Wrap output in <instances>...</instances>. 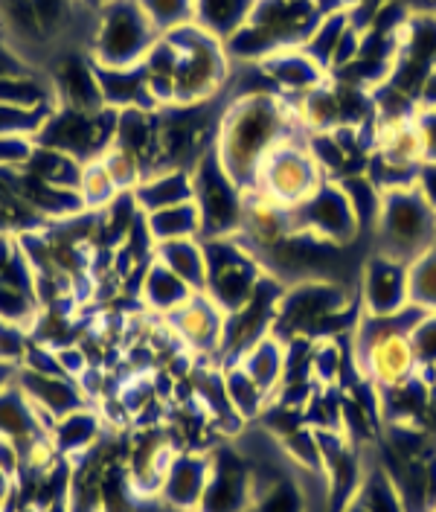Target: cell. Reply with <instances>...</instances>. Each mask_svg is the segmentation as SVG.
Wrapping results in <instances>:
<instances>
[{
	"label": "cell",
	"instance_id": "6da1fadb",
	"mask_svg": "<svg viewBox=\"0 0 436 512\" xmlns=\"http://www.w3.org/2000/svg\"><path fill=\"white\" fill-rule=\"evenodd\" d=\"M297 134H309L300 123L297 99L282 94L230 96L218 120L216 155L230 178L248 192L262 160Z\"/></svg>",
	"mask_w": 436,
	"mask_h": 512
},
{
	"label": "cell",
	"instance_id": "7a4b0ae2",
	"mask_svg": "<svg viewBox=\"0 0 436 512\" xmlns=\"http://www.w3.org/2000/svg\"><path fill=\"white\" fill-rule=\"evenodd\" d=\"M364 318L361 297H352L343 280H303L285 288L274 332L282 344L294 338H338L352 335Z\"/></svg>",
	"mask_w": 436,
	"mask_h": 512
},
{
	"label": "cell",
	"instance_id": "3957f363",
	"mask_svg": "<svg viewBox=\"0 0 436 512\" xmlns=\"http://www.w3.org/2000/svg\"><path fill=\"white\" fill-rule=\"evenodd\" d=\"M323 15L317 0H256L250 21L224 50L233 64L265 62L277 50L303 47Z\"/></svg>",
	"mask_w": 436,
	"mask_h": 512
},
{
	"label": "cell",
	"instance_id": "277c9868",
	"mask_svg": "<svg viewBox=\"0 0 436 512\" xmlns=\"http://www.w3.org/2000/svg\"><path fill=\"white\" fill-rule=\"evenodd\" d=\"M373 254L413 262L436 245V210L416 187L381 192Z\"/></svg>",
	"mask_w": 436,
	"mask_h": 512
},
{
	"label": "cell",
	"instance_id": "5b68a950",
	"mask_svg": "<svg viewBox=\"0 0 436 512\" xmlns=\"http://www.w3.org/2000/svg\"><path fill=\"white\" fill-rule=\"evenodd\" d=\"M172 35L178 47V73H175V105H198L213 102L227 91L233 62L224 50V44L210 32L189 24Z\"/></svg>",
	"mask_w": 436,
	"mask_h": 512
},
{
	"label": "cell",
	"instance_id": "8992f818",
	"mask_svg": "<svg viewBox=\"0 0 436 512\" xmlns=\"http://www.w3.org/2000/svg\"><path fill=\"white\" fill-rule=\"evenodd\" d=\"M201 242H204V256H207L204 294L224 315H230L248 303L259 280L265 277V268L242 236H218V239H201Z\"/></svg>",
	"mask_w": 436,
	"mask_h": 512
},
{
	"label": "cell",
	"instance_id": "52a82bcc",
	"mask_svg": "<svg viewBox=\"0 0 436 512\" xmlns=\"http://www.w3.org/2000/svg\"><path fill=\"white\" fill-rule=\"evenodd\" d=\"M195 207L201 216V239L239 236L248 210V192L221 166L216 149H210L192 169Z\"/></svg>",
	"mask_w": 436,
	"mask_h": 512
},
{
	"label": "cell",
	"instance_id": "ba28073f",
	"mask_svg": "<svg viewBox=\"0 0 436 512\" xmlns=\"http://www.w3.org/2000/svg\"><path fill=\"white\" fill-rule=\"evenodd\" d=\"M309 134H297L282 140L280 146L262 160L256 181L248 192H256L280 207H297L312 195L323 181V169L314 160L312 149L306 143Z\"/></svg>",
	"mask_w": 436,
	"mask_h": 512
},
{
	"label": "cell",
	"instance_id": "9c48e42d",
	"mask_svg": "<svg viewBox=\"0 0 436 512\" xmlns=\"http://www.w3.org/2000/svg\"><path fill=\"white\" fill-rule=\"evenodd\" d=\"M157 38L160 32L137 0H111L99 9L91 56L102 67H134L146 59Z\"/></svg>",
	"mask_w": 436,
	"mask_h": 512
},
{
	"label": "cell",
	"instance_id": "30bf717a",
	"mask_svg": "<svg viewBox=\"0 0 436 512\" xmlns=\"http://www.w3.org/2000/svg\"><path fill=\"white\" fill-rule=\"evenodd\" d=\"M117 117H120V111H111V108L79 111V108L56 105L44 128L38 131L35 143L59 149L70 158L82 160V163H91L111 149L114 131H117Z\"/></svg>",
	"mask_w": 436,
	"mask_h": 512
},
{
	"label": "cell",
	"instance_id": "8fae6325",
	"mask_svg": "<svg viewBox=\"0 0 436 512\" xmlns=\"http://www.w3.org/2000/svg\"><path fill=\"white\" fill-rule=\"evenodd\" d=\"M207 454L210 475L198 512H250L256 498V463L230 443L207 448Z\"/></svg>",
	"mask_w": 436,
	"mask_h": 512
},
{
	"label": "cell",
	"instance_id": "7c38bea8",
	"mask_svg": "<svg viewBox=\"0 0 436 512\" xmlns=\"http://www.w3.org/2000/svg\"><path fill=\"white\" fill-rule=\"evenodd\" d=\"M294 210V227L303 233H312L317 239L346 248L361 236V216L352 204V198L346 195L338 181H323L317 190Z\"/></svg>",
	"mask_w": 436,
	"mask_h": 512
},
{
	"label": "cell",
	"instance_id": "4fadbf2b",
	"mask_svg": "<svg viewBox=\"0 0 436 512\" xmlns=\"http://www.w3.org/2000/svg\"><path fill=\"white\" fill-rule=\"evenodd\" d=\"M285 283L265 274L259 280L256 291L250 294V300L230 312L224 320V347H221V358H218V367H227V364H236L245 352L259 344L262 338H268L274 332V320L280 312V300L285 294Z\"/></svg>",
	"mask_w": 436,
	"mask_h": 512
},
{
	"label": "cell",
	"instance_id": "5bb4252c",
	"mask_svg": "<svg viewBox=\"0 0 436 512\" xmlns=\"http://www.w3.org/2000/svg\"><path fill=\"white\" fill-rule=\"evenodd\" d=\"M160 320L166 323L172 338L192 358L218 364L221 347H224V320H227V315L218 309L204 291H195L181 309H175L172 315H166V318Z\"/></svg>",
	"mask_w": 436,
	"mask_h": 512
},
{
	"label": "cell",
	"instance_id": "9a60e30c",
	"mask_svg": "<svg viewBox=\"0 0 436 512\" xmlns=\"http://www.w3.org/2000/svg\"><path fill=\"white\" fill-rule=\"evenodd\" d=\"M317 446H320V475L326 478L329 492V512H343L361 489L364 480V460L361 448L349 443L341 431H317Z\"/></svg>",
	"mask_w": 436,
	"mask_h": 512
},
{
	"label": "cell",
	"instance_id": "2e32d148",
	"mask_svg": "<svg viewBox=\"0 0 436 512\" xmlns=\"http://www.w3.org/2000/svg\"><path fill=\"white\" fill-rule=\"evenodd\" d=\"M210 475V454L198 448H178L163 472L157 501L172 512H198Z\"/></svg>",
	"mask_w": 436,
	"mask_h": 512
},
{
	"label": "cell",
	"instance_id": "e0dca14e",
	"mask_svg": "<svg viewBox=\"0 0 436 512\" xmlns=\"http://www.w3.org/2000/svg\"><path fill=\"white\" fill-rule=\"evenodd\" d=\"M407 265L402 259L373 254L361 268V306L367 315H396L410 306Z\"/></svg>",
	"mask_w": 436,
	"mask_h": 512
},
{
	"label": "cell",
	"instance_id": "ac0fdd59",
	"mask_svg": "<svg viewBox=\"0 0 436 512\" xmlns=\"http://www.w3.org/2000/svg\"><path fill=\"white\" fill-rule=\"evenodd\" d=\"M18 387L24 390V396L35 405V411L41 414L47 431H53V425L62 416L73 414L79 408H88L91 399L82 393V387L70 376H53V373H35L27 367H18Z\"/></svg>",
	"mask_w": 436,
	"mask_h": 512
},
{
	"label": "cell",
	"instance_id": "d6986e66",
	"mask_svg": "<svg viewBox=\"0 0 436 512\" xmlns=\"http://www.w3.org/2000/svg\"><path fill=\"white\" fill-rule=\"evenodd\" d=\"M50 85L56 94V105L64 108H79V111H99L105 108L102 91H99V76H96L94 56L82 53H67L53 64Z\"/></svg>",
	"mask_w": 436,
	"mask_h": 512
},
{
	"label": "cell",
	"instance_id": "ffe728a7",
	"mask_svg": "<svg viewBox=\"0 0 436 512\" xmlns=\"http://www.w3.org/2000/svg\"><path fill=\"white\" fill-rule=\"evenodd\" d=\"M12 187L21 195V201L35 210L47 224H62L88 213L85 201L79 190H64V187H53L44 184L41 178H35L27 166H15L12 169Z\"/></svg>",
	"mask_w": 436,
	"mask_h": 512
},
{
	"label": "cell",
	"instance_id": "44dd1931",
	"mask_svg": "<svg viewBox=\"0 0 436 512\" xmlns=\"http://www.w3.org/2000/svg\"><path fill=\"white\" fill-rule=\"evenodd\" d=\"M434 384L436 370H419L416 376H410L405 382L378 387L381 428L384 425H419L422 428Z\"/></svg>",
	"mask_w": 436,
	"mask_h": 512
},
{
	"label": "cell",
	"instance_id": "7402d4cb",
	"mask_svg": "<svg viewBox=\"0 0 436 512\" xmlns=\"http://www.w3.org/2000/svg\"><path fill=\"white\" fill-rule=\"evenodd\" d=\"M0 440L12 443L21 457L35 443L50 440V431H47L44 419L35 411L30 399L24 396V390L18 387V379H15V384L0 390Z\"/></svg>",
	"mask_w": 436,
	"mask_h": 512
},
{
	"label": "cell",
	"instance_id": "603a6c76",
	"mask_svg": "<svg viewBox=\"0 0 436 512\" xmlns=\"http://www.w3.org/2000/svg\"><path fill=\"white\" fill-rule=\"evenodd\" d=\"M265 67V73L271 76V82L277 85V91L288 99H300L309 91H314L317 85H323L332 73L323 70L320 64L314 62L312 56L303 47H288V50H277L274 56H268L265 62H259Z\"/></svg>",
	"mask_w": 436,
	"mask_h": 512
},
{
	"label": "cell",
	"instance_id": "cb8c5ba5",
	"mask_svg": "<svg viewBox=\"0 0 436 512\" xmlns=\"http://www.w3.org/2000/svg\"><path fill=\"white\" fill-rule=\"evenodd\" d=\"M96 76H99V91H102L105 108H111V111H131V108L157 111L155 96L149 91V82H146V73L140 64H134V67L96 64Z\"/></svg>",
	"mask_w": 436,
	"mask_h": 512
},
{
	"label": "cell",
	"instance_id": "d4e9b609",
	"mask_svg": "<svg viewBox=\"0 0 436 512\" xmlns=\"http://www.w3.org/2000/svg\"><path fill=\"white\" fill-rule=\"evenodd\" d=\"M117 149L128 152L131 158L143 166L146 175H152L160 169V143H157V111H120L117 117V131H114V143Z\"/></svg>",
	"mask_w": 436,
	"mask_h": 512
},
{
	"label": "cell",
	"instance_id": "484cf974",
	"mask_svg": "<svg viewBox=\"0 0 436 512\" xmlns=\"http://www.w3.org/2000/svg\"><path fill=\"white\" fill-rule=\"evenodd\" d=\"M102 437H105V416L96 405L62 416L50 431V440L64 460L85 457L88 451H94L102 443Z\"/></svg>",
	"mask_w": 436,
	"mask_h": 512
},
{
	"label": "cell",
	"instance_id": "4316f807",
	"mask_svg": "<svg viewBox=\"0 0 436 512\" xmlns=\"http://www.w3.org/2000/svg\"><path fill=\"white\" fill-rule=\"evenodd\" d=\"M134 201L143 216L178 207V204H189V201H195L192 172L189 169H157L137 184Z\"/></svg>",
	"mask_w": 436,
	"mask_h": 512
},
{
	"label": "cell",
	"instance_id": "83f0119b",
	"mask_svg": "<svg viewBox=\"0 0 436 512\" xmlns=\"http://www.w3.org/2000/svg\"><path fill=\"white\" fill-rule=\"evenodd\" d=\"M192 294L195 291L178 274H172L163 262H157V259L149 262V268L143 271L140 286H137V300L157 318H166L175 309H181Z\"/></svg>",
	"mask_w": 436,
	"mask_h": 512
},
{
	"label": "cell",
	"instance_id": "f1b7e54d",
	"mask_svg": "<svg viewBox=\"0 0 436 512\" xmlns=\"http://www.w3.org/2000/svg\"><path fill=\"white\" fill-rule=\"evenodd\" d=\"M256 0H195V27L227 44L250 21Z\"/></svg>",
	"mask_w": 436,
	"mask_h": 512
},
{
	"label": "cell",
	"instance_id": "f546056e",
	"mask_svg": "<svg viewBox=\"0 0 436 512\" xmlns=\"http://www.w3.org/2000/svg\"><path fill=\"white\" fill-rule=\"evenodd\" d=\"M155 259L163 262L172 274H178L192 291H204L207 256H204V242L198 236H192V239H172V242H157Z\"/></svg>",
	"mask_w": 436,
	"mask_h": 512
},
{
	"label": "cell",
	"instance_id": "4dcf8cb0",
	"mask_svg": "<svg viewBox=\"0 0 436 512\" xmlns=\"http://www.w3.org/2000/svg\"><path fill=\"white\" fill-rule=\"evenodd\" d=\"M236 364L262 387L268 399H274V393L280 390L282 373H285V344L277 335H268L259 344H253Z\"/></svg>",
	"mask_w": 436,
	"mask_h": 512
},
{
	"label": "cell",
	"instance_id": "1f68e13d",
	"mask_svg": "<svg viewBox=\"0 0 436 512\" xmlns=\"http://www.w3.org/2000/svg\"><path fill=\"white\" fill-rule=\"evenodd\" d=\"M149 91L155 96L157 108L175 105V73H178V47L172 41V35H160L152 50L146 53V59L140 62Z\"/></svg>",
	"mask_w": 436,
	"mask_h": 512
},
{
	"label": "cell",
	"instance_id": "d6a6232c",
	"mask_svg": "<svg viewBox=\"0 0 436 512\" xmlns=\"http://www.w3.org/2000/svg\"><path fill=\"white\" fill-rule=\"evenodd\" d=\"M352 24H355V21H352V12H349V9L326 12V15L320 18V24L314 27L312 38L303 44V50H306L323 70L332 73L335 59H338V50H341L346 32L352 30Z\"/></svg>",
	"mask_w": 436,
	"mask_h": 512
},
{
	"label": "cell",
	"instance_id": "836d02e7",
	"mask_svg": "<svg viewBox=\"0 0 436 512\" xmlns=\"http://www.w3.org/2000/svg\"><path fill=\"white\" fill-rule=\"evenodd\" d=\"M27 169H30L35 178H41L44 184L64 187V190H79L85 163L70 158V155H64L59 149H50V146L35 143L30 160H27Z\"/></svg>",
	"mask_w": 436,
	"mask_h": 512
},
{
	"label": "cell",
	"instance_id": "e575fe53",
	"mask_svg": "<svg viewBox=\"0 0 436 512\" xmlns=\"http://www.w3.org/2000/svg\"><path fill=\"white\" fill-rule=\"evenodd\" d=\"M143 222H146V230H149L155 245L157 242H172V239H192V236L201 239V216H198L195 201L169 207V210H157V213H146Z\"/></svg>",
	"mask_w": 436,
	"mask_h": 512
},
{
	"label": "cell",
	"instance_id": "d590c367",
	"mask_svg": "<svg viewBox=\"0 0 436 512\" xmlns=\"http://www.w3.org/2000/svg\"><path fill=\"white\" fill-rule=\"evenodd\" d=\"M250 512H306V498L300 483L285 475L262 478L256 469V498Z\"/></svg>",
	"mask_w": 436,
	"mask_h": 512
},
{
	"label": "cell",
	"instance_id": "8d00e7d4",
	"mask_svg": "<svg viewBox=\"0 0 436 512\" xmlns=\"http://www.w3.org/2000/svg\"><path fill=\"white\" fill-rule=\"evenodd\" d=\"M221 373H224V390H227V399H230L233 411L242 416L245 422L259 419L262 411L268 408V402H271L262 393V387L253 382L239 364H227V367H221Z\"/></svg>",
	"mask_w": 436,
	"mask_h": 512
},
{
	"label": "cell",
	"instance_id": "74e56055",
	"mask_svg": "<svg viewBox=\"0 0 436 512\" xmlns=\"http://www.w3.org/2000/svg\"><path fill=\"white\" fill-rule=\"evenodd\" d=\"M0 102L21 105V108H56V94L50 79H41L32 70V73L0 79Z\"/></svg>",
	"mask_w": 436,
	"mask_h": 512
},
{
	"label": "cell",
	"instance_id": "f35d334b",
	"mask_svg": "<svg viewBox=\"0 0 436 512\" xmlns=\"http://www.w3.org/2000/svg\"><path fill=\"white\" fill-rule=\"evenodd\" d=\"M367 512H405V504L399 498V489L393 486L390 475L381 469V463L373 460L364 472L358 498H355Z\"/></svg>",
	"mask_w": 436,
	"mask_h": 512
},
{
	"label": "cell",
	"instance_id": "ab89813d",
	"mask_svg": "<svg viewBox=\"0 0 436 512\" xmlns=\"http://www.w3.org/2000/svg\"><path fill=\"white\" fill-rule=\"evenodd\" d=\"M0 286L18 288L35 297V271L24 254V245L12 233H0Z\"/></svg>",
	"mask_w": 436,
	"mask_h": 512
},
{
	"label": "cell",
	"instance_id": "60d3db41",
	"mask_svg": "<svg viewBox=\"0 0 436 512\" xmlns=\"http://www.w3.org/2000/svg\"><path fill=\"white\" fill-rule=\"evenodd\" d=\"M407 294L413 306L436 312V245L407 265Z\"/></svg>",
	"mask_w": 436,
	"mask_h": 512
},
{
	"label": "cell",
	"instance_id": "b9f144b4",
	"mask_svg": "<svg viewBox=\"0 0 436 512\" xmlns=\"http://www.w3.org/2000/svg\"><path fill=\"white\" fill-rule=\"evenodd\" d=\"M79 195H82V201H85V207H88V213H102L117 195V184H114V178L108 175V169H105V163L102 160H91V163H85V169H82V181H79Z\"/></svg>",
	"mask_w": 436,
	"mask_h": 512
},
{
	"label": "cell",
	"instance_id": "7bdbcfd3",
	"mask_svg": "<svg viewBox=\"0 0 436 512\" xmlns=\"http://www.w3.org/2000/svg\"><path fill=\"white\" fill-rule=\"evenodd\" d=\"M160 35L195 24V0H137Z\"/></svg>",
	"mask_w": 436,
	"mask_h": 512
},
{
	"label": "cell",
	"instance_id": "ee69618b",
	"mask_svg": "<svg viewBox=\"0 0 436 512\" xmlns=\"http://www.w3.org/2000/svg\"><path fill=\"white\" fill-rule=\"evenodd\" d=\"M50 114L53 108H21V105L0 102V137H24L35 143Z\"/></svg>",
	"mask_w": 436,
	"mask_h": 512
},
{
	"label": "cell",
	"instance_id": "f6af8a7d",
	"mask_svg": "<svg viewBox=\"0 0 436 512\" xmlns=\"http://www.w3.org/2000/svg\"><path fill=\"white\" fill-rule=\"evenodd\" d=\"M346 352L341 338H317L312 344V379L317 387H338Z\"/></svg>",
	"mask_w": 436,
	"mask_h": 512
},
{
	"label": "cell",
	"instance_id": "bcb514c9",
	"mask_svg": "<svg viewBox=\"0 0 436 512\" xmlns=\"http://www.w3.org/2000/svg\"><path fill=\"white\" fill-rule=\"evenodd\" d=\"M38 318H41V306H38V300L32 294L18 291V288L0 286V320L3 323L21 326V329H27L32 335Z\"/></svg>",
	"mask_w": 436,
	"mask_h": 512
},
{
	"label": "cell",
	"instance_id": "7dc6e473",
	"mask_svg": "<svg viewBox=\"0 0 436 512\" xmlns=\"http://www.w3.org/2000/svg\"><path fill=\"white\" fill-rule=\"evenodd\" d=\"M0 21L18 38H44L32 0H0Z\"/></svg>",
	"mask_w": 436,
	"mask_h": 512
},
{
	"label": "cell",
	"instance_id": "c3c4849f",
	"mask_svg": "<svg viewBox=\"0 0 436 512\" xmlns=\"http://www.w3.org/2000/svg\"><path fill=\"white\" fill-rule=\"evenodd\" d=\"M102 163H105V169H108V175L114 178V184H117V190L120 192H134L137 190V184L146 178V172H143V166L137 163V160L131 158L128 152L123 149H117V146H111L105 155H102Z\"/></svg>",
	"mask_w": 436,
	"mask_h": 512
},
{
	"label": "cell",
	"instance_id": "681fc988",
	"mask_svg": "<svg viewBox=\"0 0 436 512\" xmlns=\"http://www.w3.org/2000/svg\"><path fill=\"white\" fill-rule=\"evenodd\" d=\"M410 347L419 370H436V312H428L410 332Z\"/></svg>",
	"mask_w": 436,
	"mask_h": 512
},
{
	"label": "cell",
	"instance_id": "f907efd6",
	"mask_svg": "<svg viewBox=\"0 0 436 512\" xmlns=\"http://www.w3.org/2000/svg\"><path fill=\"white\" fill-rule=\"evenodd\" d=\"M32 9H35V18H38L44 38L64 30V24L70 18V0H32Z\"/></svg>",
	"mask_w": 436,
	"mask_h": 512
},
{
	"label": "cell",
	"instance_id": "816d5d0a",
	"mask_svg": "<svg viewBox=\"0 0 436 512\" xmlns=\"http://www.w3.org/2000/svg\"><path fill=\"white\" fill-rule=\"evenodd\" d=\"M32 335L21 326H12V323H3L0 320V361H9V364H18L24 361L27 347H30Z\"/></svg>",
	"mask_w": 436,
	"mask_h": 512
},
{
	"label": "cell",
	"instance_id": "f5cc1de1",
	"mask_svg": "<svg viewBox=\"0 0 436 512\" xmlns=\"http://www.w3.org/2000/svg\"><path fill=\"white\" fill-rule=\"evenodd\" d=\"M32 140H24V137H0V166H27V160L32 155Z\"/></svg>",
	"mask_w": 436,
	"mask_h": 512
},
{
	"label": "cell",
	"instance_id": "db71d44e",
	"mask_svg": "<svg viewBox=\"0 0 436 512\" xmlns=\"http://www.w3.org/2000/svg\"><path fill=\"white\" fill-rule=\"evenodd\" d=\"M413 123H416L419 140H422L425 160H436V108H419Z\"/></svg>",
	"mask_w": 436,
	"mask_h": 512
},
{
	"label": "cell",
	"instance_id": "11a10c76",
	"mask_svg": "<svg viewBox=\"0 0 436 512\" xmlns=\"http://www.w3.org/2000/svg\"><path fill=\"white\" fill-rule=\"evenodd\" d=\"M413 187L422 192V198L436 210V160H422L419 163Z\"/></svg>",
	"mask_w": 436,
	"mask_h": 512
},
{
	"label": "cell",
	"instance_id": "9f6ffc18",
	"mask_svg": "<svg viewBox=\"0 0 436 512\" xmlns=\"http://www.w3.org/2000/svg\"><path fill=\"white\" fill-rule=\"evenodd\" d=\"M21 73H32V67L15 50H9L6 44H0V79L6 76H21Z\"/></svg>",
	"mask_w": 436,
	"mask_h": 512
},
{
	"label": "cell",
	"instance_id": "6f0895ef",
	"mask_svg": "<svg viewBox=\"0 0 436 512\" xmlns=\"http://www.w3.org/2000/svg\"><path fill=\"white\" fill-rule=\"evenodd\" d=\"M15 495H18V478L0 466V512H9Z\"/></svg>",
	"mask_w": 436,
	"mask_h": 512
},
{
	"label": "cell",
	"instance_id": "680465c9",
	"mask_svg": "<svg viewBox=\"0 0 436 512\" xmlns=\"http://www.w3.org/2000/svg\"><path fill=\"white\" fill-rule=\"evenodd\" d=\"M419 108H436V67L428 73L422 94H419Z\"/></svg>",
	"mask_w": 436,
	"mask_h": 512
},
{
	"label": "cell",
	"instance_id": "91938a15",
	"mask_svg": "<svg viewBox=\"0 0 436 512\" xmlns=\"http://www.w3.org/2000/svg\"><path fill=\"white\" fill-rule=\"evenodd\" d=\"M422 428L436 440V384L431 387V399H428V408H425V419H422Z\"/></svg>",
	"mask_w": 436,
	"mask_h": 512
},
{
	"label": "cell",
	"instance_id": "94428289",
	"mask_svg": "<svg viewBox=\"0 0 436 512\" xmlns=\"http://www.w3.org/2000/svg\"><path fill=\"white\" fill-rule=\"evenodd\" d=\"M18 379V364H9V361H0V390L15 384Z\"/></svg>",
	"mask_w": 436,
	"mask_h": 512
},
{
	"label": "cell",
	"instance_id": "6125c7cd",
	"mask_svg": "<svg viewBox=\"0 0 436 512\" xmlns=\"http://www.w3.org/2000/svg\"><path fill=\"white\" fill-rule=\"evenodd\" d=\"M82 3H85V6H91V9H96V12H99V9H105V6H108L111 0H82Z\"/></svg>",
	"mask_w": 436,
	"mask_h": 512
},
{
	"label": "cell",
	"instance_id": "be15d7a7",
	"mask_svg": "<svg viewBox=\"0 0 436 512\" xmlns=\"http://www.w3.org/2000/svg\"><path fill=\"white\" fill-rule=\"evenodd\" d=\"M343 512H367V510H364V507H361L358 501H352V504H349V507H346Z\"/></svg>",
	"mask_w": 436,
	"mask_h": 512
},
{
	"label": "cell",
	"instance_id": "e7e4bbea",
	"mask_svg": "<svg viewBox=\"0 0 436 512\" xmlns=\"http://www.w3.org/2000/svg\"><path fill=\"white\" fill-rule=\"evenodd\" d=\"M15 512H41V510H38V507H32V504H21Z\"/></svg>",
	"mask_w": 436,
	"mask_h": 512
},
{
	"label": "cell",
	"instance_id": "03108f58",
	"mask_svg": "<svg viewBox=\"0 0 436 512\" xmlns=\"http://www.w3.org/2000/svg\"><path fill=\"white\" fill-rule=\"evenodd\" d=\"M434 512H436V510H434Z\"/></svg>",
	"mask_w": 436,
	"mask_h": 512
}]
</instances>
